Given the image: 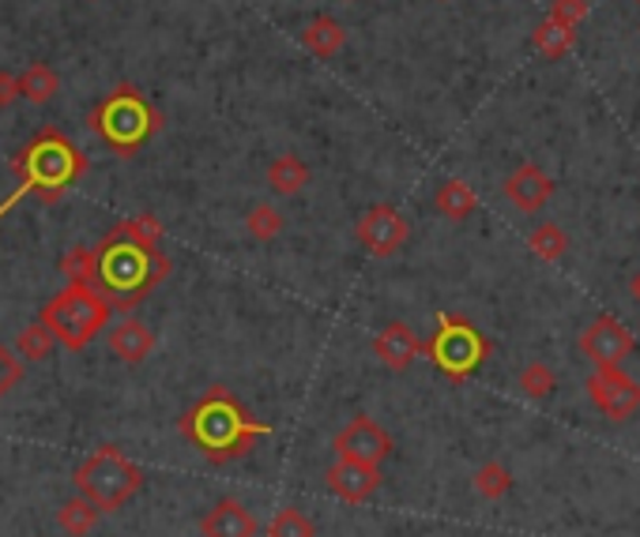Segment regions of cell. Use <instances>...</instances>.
I'll return each mask as SVG.
<instances>
[{
    "label": "cell",
    "instance_id": "cell-1",
    "mask_svg": "<svg viewBox=\"0 0 640 537\" xmlns=\"http://www.w3.org/2000/svg\"><path fill=\"white\" fill-rule=\"evenodd\" d=\"M12 173H16V192L8 200H0V218L8 211H16L27 196L42 203H57L61 196L87 173V155L72 143L65 132L57 128H38L27 139L23 151L12 158Z\"/></svg>",
    "mask_w": 640,
    "mask_h": 537
},
{
    "label": "cell",
    "instance_id": "cell-2",
    "mask_svg": "<svg viewBox=\"0 0 640 537\" xmlns=\"http://www.w3.org/2000/svg\"><path fill=\"white\" fill-rule=\"evenodd\" d=\"M174 263L166 260L159 248H144L132 237L121 233V226H114L102 241L95 245V290L110 301L117 312H128L144 301L155 286H163L170 278Z\"/></svg>",
    "mask_w": 640,
    "mask_h": 537
},
{
    "label": "cell",
    "instance_id": "cell-3",
    "mask_svg": "<svg viewBox=\"0 0 640 537\" xmlns=\"http://www.w3.org/2000/svg\"><path fill=\"white\" fill-rule=\"evenodd\" d=\"M177 429H181L185 440L200 447L211 463H230L249 455L253 444L272 432V425L256 421L226 387H211V391L181 417Z\"/></svg>",
    "mask_w": 640,
    "mask_h": 537
},
{
    "label": "cell",
    "instance_id": "cell-4",
    "mask_svg": "<svg viewBox=\"0 0 640 537\" xmlns=\"http://www.w3.org/2000/svg\"><path fill=\"white\" fill-rule=\"evenodd\" d=\"M87 125L114 155L132 158L163 128V113L132 83H121L91 109Z\"/></svg>",
    "mask_w": 640,
    "mask_h": 537
},
{
    "label": "cell",
    "instance_id": "cell-5",
    "mask_svg": "<svg viewBox=\"0 0 640 537\" xmlns=\"http://www.w3.org/2000/svg\"><path fill=\"white\" fill-rule=\"evenodd\" d=\"M72 485L83 500H91L98 511L110 515L144 489V470L128 459L125 451L106 444V447H95V451L76 466Z\"/></svg>",
    "mask_w": 640,
    "mask_h": 537
},
{
    "label": "cell",
    "instance_id": "cell-6",
    "mask_svg": "<svg viewBox=\"0 0 640 537\" xmlns=\"http://www.w3.org/2000/svg\"><path fill=\"white\" fill-rule=\"evenodd\" d=\"M110 312H114L110 301L95 286L72 282L42 308V324L53 331V338L65 350H83L98 331H106Z\"/></svg>",
    "mask_w": 640,
    "mask_h": 537
},
{
    "label": "cell",
    "instance_id": "cell-7",
    "mask_svg": "<svg viewBox=\"0 0 640 537\" xmlns=\"http://www.w3.org/2000/svg\"><path fill=\"white\" fill-rule=\"evenodd\" d=\"M422 350L430 354V361L437 365L441 376H449L452 384H460V380H467V376L479 372V365L490 357V342L475 324L441 312L437 331H433V338L422 346Z\"/></svg>",
    "mask_w": 640,
    "mask_h": 537
},
{
    "label": "cell",
    "instance_id": "cell-8",
    "mask_svg": "<svg viewBox=\"0 0 640 537\" xmlns=\"http://www.w3.org/2000/svg\"><path fill=\"white\" fill-rule=\"evenodd\" d=\"M354 233H358V245L366 248L370 256L388 260V256H396L400 248L411 241V222L396 211V207L377 203L358 218V230Z\"/></svg>",
    "mask_w": 640,
    "mask_h": 537
},
{
    "label": "cell",
    "instance_id": "cell-9",
    "mask_svg": "<svg viewBox=\"0 0 640 537\" xmlns=\"http://www.w3.org/2000/svg\"><path fill=\"white\" fill-rule=\"evenodd\" d=\"M637 350V338L633 331L614 320V316H599L580 331V354L595 365V369H610V365H622L629 354Z\"/></svg>",
    "mask_w": 640,
    "mask_h": 537
},
{
    "label": "cell",
    "instance_id": "cell-10",
    "mask_svg": "<svg viewBox=\"0 0 640 537\" xmlns=\"http://www.w3.org/2000/svg\"><path fill=\"white\" fill-rule=\"evenodd\" d=\"M588 395L610 421H629L640 410V384L622 372V365L595 369V376H588Z\"/></svg>",
    "mask_w": 640,
    "mask_h": 537
},
{
    "label": "cell",
    "instance_id": "cell-11",
    "mask_svg": "<svg viewBox=\"0 0 640 537\" xmlns=\"http://www.w3.org/2000/svg\"><path fill=\"white\" fill-rule=\"evenodd\" d=\"M392 455V436L373 417H354L336 436V459H351L362 466H381Z\"/></svg>",
    "mask_w": 640,
    "mask_h": 537
},
{
    "label": "cell",
    "instance_id": "cell-12",
    "mask_svg": "<svg viewBox=\"0 0 640 537\" xmlns=\"http://www.w3.org/2000/svg\"><path fill=\"white\" fill-rule=\"evenodd\" d=\"M328 481V493L339 496L343 504H366L373 493L381 489V466H362V463H351V459H336L324 474Z\"/></svg>",
    "mask_w": 640,
    "mask_h": 537
},
{
    "label": "cell",
    "instance_id": "cell-13",
    "mask_svg": "<svg viewBox=\"0 0 640 537\" xmlns=\"http://www.w3.org/2000/svg\"><path fill=\"white\" fill-rule=\"evenodd\" d=\"M256 530H260L256 515L234 496L215 500L200 519V537H256Z\"/></svg>",
    "mask_w": 640,
    "mask_h": 537
},
{
    "label": "cell",
    "instance_id": "cell-14",
    "mask_svg": "<svg viewBox=\"0 0 640 537\" xmlns=\"http://www.w3.org/2000/svg\"><path fill=\"white\" fill-rule=\"evenodd\" d=\"M505 196L512 203L520 207V211H543L547 200L554 196V181H550V173H543L539 166H516L509 173V181H505Z\"/></svg>",
    "mask_w": 640,
    "mask_h": 537
},
{
    "label": "cell",
    "instance_id": "cell-15",
    "mask_svg": "<svg viewBox=\"0 0 640 537\" xmlns=\"http://www.w3.org/2000/svg\"><path fill=\"white\" fill-rule=\"evenodd\" d=\"M373 354L384 361V369H392V372H407L411 365L419 361V354H422V342H419V335L411 331L407 324H388L384 331L373 338Z\"/></svg>",
    "mask_w": 640,
    "mask_h": 537
},
{
    "label": "cell",
    "instance_id": "cell-16",
    "mask_svg": "<svg viewBox=\"0 0 640 537\" xmlns=\"http://www.w3.org/2000/svg\"><path fill=\"white\" fill-rule=\"evenodd\" d=\"M155 350V331L136 316H125L110 327V354L125 365H140Z\"/></svg>",
    "mask_w": 640,
    "mask_h": 537
},
{
    "label": "cell",
    "instance_id": "cell-17",
    "mask_svg": "<svg viewBox=\"0 0 640 537\" xmlns=\"http://www.w3.org/2000/svg\"><path fill=\"white\" fill-rule=\"evenodd\" d=\"M433 207H437L441 215L452 218V222H464V218H471L479 211V196L475 188H471L467 181H460V177H452V181H445L437 188V196H433Z\"/></svg>",
    "mask_w": 640,
    "mask_h": 537
},
{
    "label": "cell",
    "instance_id": "cell-18",
    "mask_svg": "<svg viewBox=\"0 0 640 537\" xmlns=\"http://www.w3.org/2000/svg\"><path fill=\"white\" fill-rule=\"evenodd\" d=\"M302 46L317 57H336L343 46H347V31L343 23H336L332 16H317L309 19V27L302 31Z\"/></svg>",
    "mask_w": 640,
    "mask_h": 537
},
{
    "label": "cell",
    "instance_id": "cell-19",
    "mask_svg": "<svg viewBox=\"0 0 640 537\" xmlns=\"http://www.w3.org/2000/svg\"><path fill=\"white\" fill-rule=\"evenodd\" d=\"M531 46H535L547 61H561V57L577 46V27H565V23H558V19L547 16L543 23L535 27V34H531Z\"/></svg>",
    "mask_w": 640,
    "mask_h": 537
},
{
    "label": "cell",
    "instance_id": "cell-20",
    "mask_svg": "<svg viewBox=\"0 0 640 537\" xmlns=\"http://www.w3.org/2000/svg\"><path fill=\"white\" fill-rule=\"evenodd\" d=\"M305 181H309V166L302 162L298 155H279L268 166V188L275 196H294L302 192Z\"/></svg>",
    "mask_w": 640,
    "mask_h": 537
},
{
    "label": "cell",
    "instance_id": "cell-21",
    "mask_svg": "<svg viewBox=\"0 0 640 537\" xmlns=\"http://www.w3.org/2000/svg\"><path fill=\"white\" fill-rule=\"evenodd\" d=\"M16 79H19V98H27V102H35V106L53 102V95L61 91V79H57V72L49 64H31Z\"/></svg>",
    "mask_w": 640,
    "mask_h": 537
},
{
    "label": "cell",
    "instance_id": "cell-22",
    "mask_svg": "<svg viewBox=\"0 0 640 537\" xmlns=\"http://www.w3.org/2000/svg\"><path fill=\"white\" fill-rule=\"evenodd\" d=\"M98 507L91 500H83V496H76V500H65L61 504V511H57V526H61L65 534H72V537H87L95 530V523H98Z\"/></svg>",
    "mask_w": 640,
    "mask_h": 537
},
{
    "label": "cell",
    "instance_id": "cell-23",
    "mask_svg": "<svg viewBox=\"0 0 640 537\" xmlns=\"http://www.w3.org/2000/svg\"><path fill=\"white\" fill-rule=\"evenodd\" d=\"M53 346H57L53 331H49V327L38 320V324H31V327H23V331H19L16 357H19V361H46V357L53 354Z\"/></svg>",
    "mask_w": 640,
    "mask_h": 537
},
{
    "label": "cell",
    "instance_id": "cell-24",
    "mask_svg": "<svg viewBox=\"0 0 640 537\" xmlns=\"http://www.w3.org/2000/svg\"><path fill=\"white\" fill-rule=\"evenodd\" d=\"M528 248L539 256V260L558 263L561 256L569 252V237H565V230H561V226H554V222H543V226H535V230H531V237H528Z\"/></svg>",
    "mask_w": 640,
    "mask_h": 537
},
{
    "label": "cell",
    "instance_id": "cell-25",
    "mask_svg": "<svg viewBox=\"0 0 640 537\" xmlns=\"http://www.w3.org/2000/svg\"><path fill=\"white\" fill-rule=\"evenodd\" d=\"M268 537H317V526L298 507H283L268 523Z\"/></svg>",
    "mask_w": 640,
    "mask_h": 537
},
{
    "label": "cell",
    "instance_id": "cell-26",
    "mask_svg": "<svg viewBox=\"0 0 640 537\" xmlns=\"http://www.w3.org/2000/svg\"><path fill=\"white\" fill-rule=\"evenodd\" d=\"M245 230H249L256 241H272V237L283 233V215L275 211L272 203H256L249 215H245Z\"/></svg>",
    "mask_w": 640,
    "mask_h": 537
},
{
    "label": "cell",
    "instance_id": "cell-27",
    "mask_svg": "<svg viewBox=\"0 0 640 537\" xmlns=\"http://www.w3.org/2000/svg\"><path fill=\"white\" fill-rule=\"evenodd\" d=\"M554 369L543 361H531L524 372H520V391L528 395V399H547V395H554Z\"/></svg>",
    "mask_w": 640,
    "mask_h": 537
},
{
    "label": "cell",
    "instance_id": "cell-28",
    "mask_svg": "<svg viewBox=\"0 0 640 537\" xmlns=\"http://www.w3.org/2000/svg\"><path fill=\"white\" fill-rule=\"evenodd\" d=\"M57 267H61V271L72 278V282H87V286H91L95 282V248H87V245L68 248Z\"/></svg>",
    "mask_w": 640,
    "mask_h": 537
},
{
    "label": "cell",
    "instance_id": "cell-29",
    "mask_svg": "<svg viewBox=\"0 0 640 537\" xmlns=\"http://www.w3.org/2000/svg\"><path fill=\"white\" fill-rule=\"evenodd\" d=\"M117 226H121L125 237H132V241L144 245V248H159V241H163V222L155 215H132Z\"/></svg>",
    "mask_w": 640,
    "mask_h": 537
},
{
    "label": "cell",
    "instance_id": "cell-30",
    "mask_svg": "<svg viewBox=\"0 0 640 537\" xmlns=\"http://www.w3.org/2000/svg\"><path fill=\"white\" fill-rule=\"evenodd\" d=\"M475 489L479 496H486V500H501V496L512 489V474L501 463H486L475 474Z\"/></svg>",
    "mask_w": 640,
    "mask_h": 537
},
{
    "label": "cell",
    "instance_id": "cell-31",
    "mask_svg": "<svg viewBox=\"0 0 640 537\" xmlns=\"http://www.w3.org/2000/svg\"><path fill=\"white\" fill-rule=\"evenodd\" d=\"M19 376H23V361L0 342V399H4V395L19 384Z\"/></svg>",
    "mask_w": 640,
    "mask_h": 537
},
{
    "label": "cell",
    "instance_id": "cell-32",
    "mask_svg": "<svg viewBox=\"0 0 640 537\" xmlns=\"http://www.w3.org/2000/svg\"><path fill=\"white\" fill-rule=\"evenodd\" d=\"M588 16V0H554L550 4V19H558V23L565 27H580Z\"/></svg>",
    "mask_w": 640,
    "mask_h": 537
},
{
    "label": "cell",
    "instance_id": "cell-33",
    "mask_svg": "<svg viewBox=\"0 0 640 537\" xmlns=\"http://www.w3.org/2000/svg\"><path fill=\"white\" fill-rule=\"evenodd\" d=\"M19 98V79L12 72H0V109H8Z\"/></svg>",
    "mask_w": 640,
    "mask_h": 537
},
{
    "label": "cell",
    "instance_id": "cell-34",
    "mask_svg": "<svg viewBox=\"0 0 640 537\" xmlns=\"http://www.w3.org/2000/svg\"><path fill=\"white\" fill-rule=\"evenodd\" d=\"M629 294H633V301L640 305V271L633 275V282H629Z\"/></svg>",
    "mask_w": 640,
    "mask_h": 537
},
{
    "label": "cell",
    "instance_id": "cell-35",
    "mask_svg": "<svg viewBox=\"0 0 640 537\" xmlns=\"http://www.w3.org/2000/svg\"><path fill=\"white\" fill-rule=\"evenodd\" d=\"M637 4H640V0H637Z\"/></svg>",
    "mask_w": 640,
    "mask_h": 537
}]
</instances>
